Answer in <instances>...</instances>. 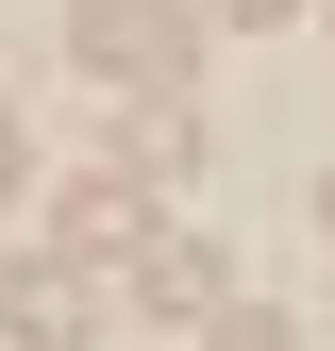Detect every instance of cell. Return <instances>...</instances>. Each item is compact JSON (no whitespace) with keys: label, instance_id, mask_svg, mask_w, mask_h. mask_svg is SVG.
Listing matches in <instances>:
<instances>
[{"label":"cell","instance_id":"6da1fadb","mask_svg":"<svg viewBox=\"0 0 335 351\" xmlns=\"http://www.w3.org/2000/svg\"><path fill=\"white\" fill-rule=\"evenodd\" d=\"M67 51L101 67V84H135V101H185L201 17H185V0H67Z\"/></svg>","mask_w":335,"mask_h":351},{"label":"cell","instance_id":"7a4b0ae2","mask_svg":"<svg viewBox=\"0 0 335 351\" xmlns=\"http://www.w3.org/2000/svg\"><path fill=\"white\" fill-rule=\"evenodd\" d=\"M117 268H135V301H151V318H218V301H235V285H218V251H201L185 217H151Z\"/></svg>","mask_w":335,"mask_h":351},{"label":"cell","instance_id":"3957f363","mask_svg":"<svg viewBox=\"0 0 335 351\" xmlns=\"http://www.w3.org/2000/svg\"><path fill=\"white\" fill-rule=\"evenodd\" d=\"M0 335L67 351V335H84V251H17V268H0Z\"/></svg>","mask_w":335,"mask_h":351},{"label":"cell","instance_id":"277c9868","mask_svg":"<svg viewBox=\"0 0 335 351\" xmlns=\"http://www.w3.org/2000/svg\"><path fill=\"white\" fill-rule=\"evenodd\" d=\"M135 234H151V184H135V167H101V184H67V251H84V268H117Z\"/></svg>","mask_w":335,"mask_h":351},{"label":"cell","instance_id":"5b68a950","mask_svg":"<svg viewBox=\"0 0 335 351\" xmlns=\"http://www.w3.org/2000/svg\"><path fill=\"white\" fill-rule=\"evenodd\" d=\"M117 167H135V184H185V167H201V117L185 101H135V117H117Z\"/></svg>","mask_w":335,"mask_h":351},{"label":"cell","instance_id":"8992f818","mask_svg":"<svg viewBox=\"0 0 335 351\" xmlns=\"http://www.w3.org/2000/svg\"><path fill=\"white\" fill-rule=\"evenodd\" d=\"M201 351H285V318H268V301H218V318H201Z\"/></svg>","mask_w":335,"mask_h":351},{"label":"cell","instance_id":"52a82bcc","mask_svg":"<svg viewBox=\"0 0 335 351\" xmlns=\"http://www.w3.org/2000/svg\"><path fill=\"white\" fill-rule=\"evenodd\" d=\"M201 17H235V34H268V17H302V0H201Z\"/></svg>","mask_w":335,"mask_h":351},{"label":"cell","instance_id":"ba28073f","mask_svg":"<svg viewBox=\"0 0 335 351\" xmlns=\"http://www.w3.org/2000/svg\"><path fill=\"white\" fill-rule=\"evenodd\" d=\"M0 201H17V117H0Z\"/></svg>","mask_w":335,"mask_h":351},{"label":"cell","instance_id":"9c48e42d","mask_svg":"<svg viewBox=\"0 0 335 351\" xmlns=\"http://www.w3.org/2000/svg\"><path fill=\"white\" fill-rule=\"evenodd\" d=\"M319 234H335V184H319Z\"/></svg>","mask_w":335,"mask_h":351}]
</instances>
